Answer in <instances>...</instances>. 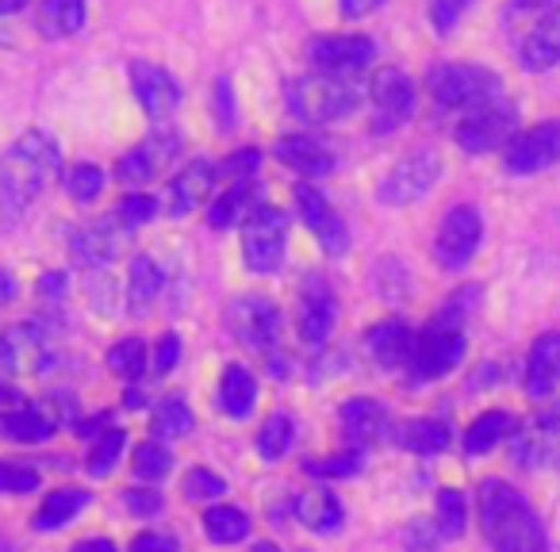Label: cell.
Returning a JSON list of instances; mask_svg holds the SVG:
<instances>
[{
    "label": "cell",
    "instance_id": "cell-36",
    "mask_svg": "<svg viewBox=\"0 0 560 552\" xmlns=\"http://www.w3.org/2000/svg\"><path fill=\"white\" fill-rule=\"evenodd\" d=\"M192 411H188V403L180 396H170L162 399V403L154 407V419H150V430H154V437H185L188 430H192Z\"/></svg>",
    "mask_w": 560,
    "mask_h": 552
},
{
    "label": "cell",
    "instance_id": "cell-40",
    "mask_svg": "<svg viewBox=\"0 0 560 552\" xmlns=\"http://www.w3.org/2000/svg\"><path fill=\"white\" fill-rule=\"evenodd\" d=\"M170 468H173V457H170V449H165V445L142 442L139 449H135V475H139V480L158 483V480H165V475H170Z\"/></svg>",
    "mask_w": 560,
    "mask_h": 552
},
{
    "label": "cell",
    "instance_id": "cell-28",
    "mask_svg": "<svg viewBox=\"0 0 560 552\" xmlns=\"http://www.w3.org/2000/svg\"><path fill=\"white\" fill-rule=\"evenodd\" d=\"M296 518L304 521L312 533L327 537V533H338V529H342L346 510H342V503H338L335 491H307V495L296 503Z\"/></svg>",
    "mask_w": 560,
    "mask_h": 552
},
{
    "label": "cell",
    "instance_id": "cell-25",
    "mask_svg": "<svg viewBox=\"0 0 560 552\" xmlns=\"http://www.w3.org/2000/svg\"><path fill=\"white\" fill-rule=\"evenodd\" d=\"M560 384V334H545L534 342L526 361V391L534 399L552 396Z\"/></svg>",
    "mask_w": 560,
    "mask_h": 552
},
{
    "label": "cell",
    "instance_id": "cell-10",
    "mask_svg": "<svg viewBox=\"0 0 560 552\" xmlns=\"http://www.w3.org/2000/svg\"><path fill=\"white\" fill-rule=\"evenodd\" d=\"M226 330L234 342L249 345V350H277L280 342V312L272 300L265 296H242L226 307Z\"/></svg>",
    "mask_w": 560,
    "mask_h": 552
},
{
    "label": "cell",
    "instance_id": "cell-49",
    "mask_svg": "<svg viewBox=\"0 0 560 552\" xmlns=\"http://www.w3.org/2000/svg\"><path fill=\"white\" fill-rule=\"evenodd\" d=\"M177 357H180V338L162 334V342H158V350H154V376H170Z\"/></svg>",
    "mask_w": 560,
    "mask_h": 552
},
{
    "label": "cell",
    "instance_id": "cell-57",
    "mask_svg": "<svg viewBox=\"0 0 560 552\" xmlns=\"http://www.w3.org/2000/svg\"><path fill=\"white\" fill-rule=\"evenodd\" d=\"M9 300H16V281H12L9 272L0 269V304H9Z\"/></svg>",
    "mask_w": 560,
    "mask_h": 552
},
{
    "label": "cell",
    "instance_id": "cell-17",
    "mask_svg": "<svg viewBox=\"0 0 560 552\" xmlns=\"http://www.w3.org/2000/svg\"><path fill=\"white\" fill-rule=\"evenodd\" d=\"M369 96L381 127H399L415 111V85L404 70H381L369 85Z\"/></svg>",
    "mask_w": 560,
    "mask_h": 552
},
{
    "label": "cell",
    "instance_id": "cell-8",
    "mask_svg": "<svg viewBox=\"0 0 560 552\" xmlns=\"http://www.w3.org/2000/svg\"><path fill=\"white\" fill-rule=\"evenodd\" d=\"M442 177V162H438L434 150H415L411 157L396 162L381 180V203L388 208H407V203L422 200L430 188Z\"/></svg>",
    "mask_w": 560,
    "mask_h": 552
},
{
    "label": "cell",
    "instance_id": "cell-24",
    "mask_svg": "<svg viewBox=\"0 0 560 552\" xmlns=\"http://www.w3.org/2000/svg\"><path fill=\"white\" fill-rule=\"evenodd\" d=\"M277 157L289 169H296L300 177H327L335 169V154L323 139L315 134H289V139L277 142Z\"/></svg>",
    "mask_w": 560,
    "mask_h": 552
},
{
    "label": "cell",
    "instance_id": "cell-12",
    "mask_svg": "<svg viewBox=\"0 0 560 552\" xmlns=\"http://www.w3.org/2000/svg\"><path fill=\"white\" fill-rule=\"evenodd\" d=\"M335 319H338V300L330 292V284L315 272V277L304 281V289H300V315H296L300 342L319 350L330 338V330H335Z\"/></svg>",
    "mask_w": 560,
    "mask_h": 552
},
{
    "label": "cell",
    "instance_id": "cell-9",
    "mask_svg": "<svg viewBox=\"0 0 560 552\" xmlns=\"http://www.w3.org/2000/svg\"><path fill=\"white\" fill-rule=\"evenodd\" d=\"M480 238H483V219L472 203H460L453 208L450 215L442 219L438 226V242H434V257L442 269H465L468 261L476 257L480 249Z\"/></svg>",
    "mask_w": 560,
    "mask_h": 552
},
{
    "label": "cell",
    "instance_id": "cell-32",
    "mask_svg": "<svg viewBox=\"0 0 560 552\" xmlns=\"http://www.w3.org/2000/svg\"><path fill=\"white\" fill-rule=\"evenodd\" d=\"M158 292H162V269L150 257H135L131 277H127V307H131V315H147L154 307Z\"/></svg>",
    "mask_w": 560,
    "mask_h": 552
},
{
    "label": "cell",
    "instance_id": "cell-58",
    "mask_svg": "<svg viewBox=\"0 0 560 552\" xmlns=\"http://www.w3.org/2000/svg\"><path fill=\"white\" fill-rule=\"evenodd\" d=\"M20 9H27V0H0V16H16Z\"/></svg>",
    "mask_w": 560,
    "mask_h": 552
},
{
    "label": "cell",
    "instance_id": "cell-54",
    "mask_svg": "<svg viewBox=\"0 0 560 552\" xmlns=\"http://www.w3.org/2000/svg\"><path fill=\"white\" fill-rule=\"evenodd\" d=\"M342 4V16L346 20H361V16H369V12H376L384 4V0H338Z\"/></svg>",
    "mask_w": 560,
    "mask_h": 552
},
{
    "label": "cell",
    "instance_id": "cell-16",
    "mask_svg": "<svg viewBox=\"0 0 560 552\" xmlns=\"http://www.w3.org/2000/svg\"><path fill=\"white\" fill-rule=\"evenodd\" d=\"M131 89L139 96L142 111L154 119H165L170 111L180 108V85L162 70V66H150V62H135L131 66Z\"/></svg>",
    "mask_w": 560,
    "mask_h": 552
},
{
    "label": "cell",
    "instance_id": "cell-34",
    "mask_svg": "<svg viewBox=\"0 0 560 552\" xmlns=\"http://www.w3.org/2000/svg\"><path fill=\"white\" fill-rule=\"evenodd\" d=\"M514 434V419L506 411H488L480 414V419L468 426L465 434V449L472 453V457H480V453H491L503 437Z\"/></svg>",
    "mask_w": 560,
    "mask_h": 552
},
{
    "label": "cell",
    "instance_id": "cell-53",
    "mask_svg": "<svg viewBox=\"0 0 560 552\" xmlns=\"http://www.w3.org/2000/svg\"><path fill=\"white\" fill-rule=\"evenodd\" d=\"M24 407H32L24 396H20L16 388H9V384H0V419H9V414L24 411Z\"/></svg>",
    "mask_w": 560,
    "mask_h": 552
},
{
    "label": "cell",
    "instance_id": "cell-33",
    "mask_svg": "<svg viewBox=\"0 0 560 552\" xmlns=\"http://www.w3.org/2000/svg\"><path fill=\"white\" fill-rule=\"evenodd\" d=\"M89 506V491L81 488H62V491H50L47 503L39 506L35 514V529H62L73 514H81Z\"/></svg>",
    "mask_w": 560,
    "mask_h": 552
},
{
    "label": "cell",
    "instance_id": "cell-37",
    "mask_svg": "<svg viewBox=\"0 0 560 552\" xmlns=\"http://www.w3.org/2000/svg\"><path fill=\"white\" fill-rule=\"evenodd\" d=\"M292 437H296V430H292L289 414H269L265 426H261V434H257V453L272 465V460H280L284 453H289Z\"/></svg>",
    "mask_w": 560,
    "mask_h": 552
},
{
    "label": "cell",
    "instance_id": "cell-30",
    "mask_svg": "<svg viewBox=\"0 0 560 552\" xmlns=\"http://www.w3.org/2000/svg\"><path fill=\"white\" fill-rule=\"evenodd\" d=\"M254 403H257L254 376L242 365H226L223 380H219V407H223V414H231V419H249Z\"/></svg>",
    "mask_w": 560,
    "mask_h": 552
},
{
    "label": "cell",
    "instance_id": "cell-3",
    "mask_svg": "<svg viewBox=\"0 0 560 552\" xmlns=\"http://www.w3.org/2000/svg\"><path fill=\"white\" fill-rule=\"evenodd\" d=\"M427 89L442 108L453 111H480L488 104L503 101V81L491 70H483V66H465V62L430 70Z\"/></svg>",
    "mask_w": 560,
    "mask_h": 552
},
{
    "label": "cell",
    "instance_id": "cell-19",
    "mask_svg": "<svg viewBox=\"0 0 560 552\" xmlns=\"http://www.w3.org/2000/svg\"><path fill=\"white\" fill-rule=\"evenodd\" d=\"M211 185H215V165H208V162L185 165V169L170 180V188H165V211H170L173 219L188 215V211H196L208 200Z\"/></svg>",
    "mask_w": 560,
    "mask_h": 552
},
{
    "label": "cell",
    "instance_id": "cell-20",
    "mask_svg": "<svg viewBox=\"0 0 560 552\" xmlns=\"http://www.w3.org/2000/svg\"><path fill=\"white\" fill-rule=\"evenodd\" d=\"M342 430L353 449H369V445L384 442L392 434V419L384 411V403H376V399H350L342 407Z\"/></svg>",
    "mask_w": 560,
    "mask_h": 552
},
{
    "label": "cell",
    "instance_id": "cell-14",
    "mask_svg": "<svg viewBox=\"0 0 560 552\" xmlns=\"http://www.w3.org/2000/svg\"><path fill=\"white\" fill-rule=\"evenodd\" d=\"M557 162H560V119H549V124L518 134L506 146V169L511 173H541Z\"/></svg>",
    "mask_w": 560,
    "mask_h": 552
},
{
    "label": "cell",
    "instance_id": "cell-47",
    "mask_svg": "<svg viewBox=\"0 0 560 552\" xmlns=\"http://www.w3.org/2000/svg\"><path fill=\"white\" fill-rule=\"evenodd\" d=\"M468 0H430V24L438 35H450L457 27V20L465 16Z\"/></svg>",
    "mask_w": 560,
    "mask_h": 552
},
{
    "label": "cell",
    "instance_id": "cell-41",
    "mask_svg": "<svg viewBox=\"0 0 560 552\" xmlns=\"http://www.w3.org/2000/svg\"><path fill=\"white\" fill-rule=\"evenodd\" d=\"M465 521H468L465 495L445 488L442 495H438V529H442V537H460L465 533Z\"/></svg>",
    "mask_w": 560,
    "mask_h": 552
},
{
    "label": "cell",
    "instance_id": "cell-29",
    "mask_svg": "<svg viewBox=\"0 0 560 552\" xmlns=\"http://www.w3.org/2000/svg\"><path fill=\"white\" fill-rule=\"evenodd\" d=\"M55 430H58V419L35 403L24 407V411H16V414H9V419H0V437H9V442H20V445L47 442Z\"/></svg>",
    "mask_w": 560,
    "mask_h": 552
},
{
    "label": "cell",
    "instance_id": "cell-22",
    "mask_svg": "<svg viewBox=\"0 0 560 552\" xmlns=\"http://www.w3.org/2000/svg\"><path fill=\"white\" fill-rule=\"evenodd\" d=\"M522 66L529 73H545L552 66H560V4L549 9L534 27L529 35L522 39Z\"/></svg>",
    "mask_w": 560,
    "mask_h": 552
},
{
    "label": "cell",
    "instance_id": "cell-46",
    "mask_svg": "<svg viewBox=\"0 0 560 552\" xmlns=\"http://www.w3.org/2000/svg\"><path fill=\"white\" fill-rule=\"evenodd\" d=\"M307 472L323 475V480H342V475H358L361 457L358 453H342V457H327V460H307Z\"/></svg>",
    "mask_w": 560,
    "mask_h": 552
},
{
    "label": "cell",
    "instance_id": "cell-51",
    "mask_svg": "<svg viewBox=\"0 0 560 552\" xmlns=\"http://www.w3.org/2000/svg\"><path fill=\"white\" fill-rule=\"evenodd\" d=\"M131 552H177V541L165 533H139L131 541Z\"/></svg>",
    "mask_w": 560,
    "mask_h": 552
},
{
    "label": "cell",
    "instance_id": "cell-15",
    "mask_svg": "<svg viewBox=\"0 0 560 552\" xmlns=\"http://www.w3.org/2000/svg\"><path fill=\"white\" fill-rule=\"evenodd\" d=\"M50 361L47 338L32 322H16L0 334V368L4 373H43Z\"/></svg>",
    "mask_w": 560,
    "mask_h": 552
},
{
    "label": "cell",
    "instance_id": "cell-23",
    "mask_svg": "<svg viewBox=\"0 0 560 552\" xmlns=\"http://www.w3.org/2000/svg\"><path fill=\"white\" fill-rule=\"evenodd\" d=\"M365 345H369V353H373L376 365H384V368H392V373H396V368L411 365L415 334H411V327H407V322L388 319V322H376V327L369 330Z\"/></svg>",
    "mask_w": 560,
    "mask_h": 552
},
{
    "label": "cell",
    "instance_id": "cell-13",
    "mask_svg": "<svg viewBox=\"0 0 560 552\" xmlns=\"http://www.w3.org/2000/svg\"><path fill=\"white\" fill-rule=\"evenodd\" d=\"M296 208L304 215V226L315 234V242L323 246V254L330 257H342L350 249V231L346 223L338 219V211L323 200V192L315 185H296Z\"/></svg>",
    "mask_w": 560,
    "mask_h": 552
},
{
    "label": "cell",
    "instance_id": "cell-4",
    "mask_svg": "<svg viewBox=\"0 0 560 552\" xmlns=\"http://www.w3.org/2000/svg\"><path fill=\"white\" fill-rule=\"evenodd\" d=\"M358 104H361L358 81L312 73V78H296L289 85V108L304 124H335V119L350 116Z\"/></svg>",
    "mask_w": 560,
    "mask_h": 552
},
{
    "label": "cell",
    "instance_id": "cell-39",
    "mask_svg": "<svg viewBox=\"0 0 560 552\" xmlns=\"http://www.w3.org/2000/svg\"><path fill=\"white\" fill-rule=\"evenodd\" d=\"M108 368L124 380H139L147 373V345L139 338H124L119 345H112L108 353Z\"/></svg>",
    "mask_w": 560,
    "mask_h": 552
},
{
    "label": "cell",
    "instance_id": "cell-59",
    "mask_svg": "<svg viewBox=\"0 0 560 552\" xmlns=\"http://www.w3.org/2000/svg\"><path fill=\"white\" fill-rule=\"evenodd\" d=\"M254 552H280L277 544H254Z\"/></svg>",
    "mask_w": 560,
    "mask_h": 552
},
{
    "label": "cell",
    "instance_id": "cell-5",
    "mask_svg": "<svg viewBox=\"0 0 560 552\" xmlns=\"http://www.w3.org/2000/svg\"><path fill=\"white\" fill-rule=\"evenodd\" d=\"M284 246H289V215L261 203L242 223V261L254 272H272L284 261Z\"/></svg>",
    "mask_w": 560,
    "mask_h": 552
},
{
    "label": "cell",
    "instance_id": "cell-26",
    "mask_svg": "<svg viewBox=\"0 0 560 552\" xmlns=\"http://www.w3.org/2000/svg\"><path fill=\"white\" fill-rule=\"evenodd\" d=\"M257 208H261V203H257V185H254V180H231V188H226V192L211 203L208 223L215 226V231H226V226H234V223H246Z\"/></svg>",
    "mask_w": 560,
    "mask_h": 552
},
{
    "label": "cell",
    "instance_id": "cell-38",
    "mask_svg": "<svg viewBox=\"0 0 560 552\" xmlns=\"http://www.w3.org/2000/svg\"><path fill=\"white\" fill-rule=\"evenodd\" d=\"M162 162H165V157L158 154L154 146H139V150H131V154L119 157L116 177L124 180V185H150V177H154Z\"/></svg>",
    "mask_w": 560,
    "mask_h": 552
},
{
    "label": "cell",
    "instance_id": "cell-11",
    "mask_svg": "<svg viewBox=\"0 0 560 552\" xmlns=\"http://www.w3.org/2000/svg\"><path fill=\"white\" fill-rule=\"evenodd\" d=\"M376 47L365 35H327V39H312L307 43V58L319 73L327 78H342L353 81L369 62H373Z\"/></svg>",
    "mask_w": 560,
    "mask_h": 552
},
{
    "label": "cell",
    "instance_id": "cell-1",
    "mask_svg": "<svg viewBox=\"0 0 560 552\" xmlns=\"http://www.w3.org/2000/svg\"><path fill=\"white\" fill-rule=\"evenodd\" d=\"M62 169V150L50 134L27 131L0 157V234L12 231L27 203L39 200Z\"/></svg>",
    "mask_w": 560,
    "mask_h": 552
},
{
    "label": "cell",
    "instance_id": "cell-6",
    "mask_svg": "<svg viewBox=\"0 0 560 552\" xmlns=\"http://www.w3.org/2000/svg\"><path fill=\"white\" fill-rule=\"evenodd\" d=\"M465 357V330L457 322L434 319L422 334H415L411 353V376L415 380H438V376L453 373Z\"/></svg>",
    "mask_w": 560,
    "mask_h": 552
},
{
    "label": "cell",
    "instance_id": "cell-56",
    "mask_svg": "<svg viewBox=\"0 0 560 552\" xmlns=\"http://www.w3.org/2000/svg\"><path fill=\"white\" fill-rule=\"evenodd\" d=\"M73 552H116V544L104 541V537H93V541H81Z\"/></svg>",
    "mask_w": 560,
    "mask_h": 552
},
{
    "label": "cell",
    "instance_id": "cell-35",
    "mask_svg": "<svg viewBox=\"0 0 560 552\" xmlns=\"http://www.w3.org/2000/svg\"><path fill=\"white\" fill-rule=\"evenodd\" d=\"M203 533H208L215 544L242 541V537L249 533L246 510H238V506H211V510L203 514Z\"/></svg>",
    "mask_w": 560,
    "mask_h": 552
},
{
    "label": "cell",
    "instance_id": "cell-45",
    "mask_svg": "<svg viewBox=\"0 0 560 552\" xmlns=\"http://www.w3.org/2000/svg\"><path fill=\"white\" fill-rule=\"evenodd\" d=\"M226 491L223 475L208 472V468H192V472L185 475V495L192 498V503H211V498H219Z\"/></svg>",
    "mask_w": 560,
    "mask_h": 552
},
{
    "label": "cell",
    "instance_id": "cell-21",
    "mask_svg": "<svg viewBox=\"0 0 560 552\" xmlns=\"http://www.w3.org/2000/svg\"><path fill=\"white\" fill-rule=\"evenodd\" d=\"M514 457L526 468L549 465V460H560V414H545L534 426L514 430Z\"/></svg>",
    "mask_w": 560,
    "mask_h": 552
},
{
    "label": "cell",
    "instance_id": "cell-42",
    "mask_svg": "<svg viewBox=\"0 0 560 552\" xmlns=\"http://www.w3.org/2000/svg\"><path fill=\"white\" fill-rule=\"evenodd\" d=\"M124 445H127V434L119 426L108 430V434H101V442H96L93 453H89L85 468L93 475H108L112 468H116V460H119V453H124Z\"/></svg>",
    "mask_w": 560,
    "mask_h": 552
},
{
    "label": "cell",
    "instance_id": "cell-2",
    "mask_svg": "<svg viewBox=\"0 0 560 552\" xmlns=\"http://www.w3.org/2000/svg\"><path fill=\"white\" fill-rule=\"evenodd\" d=\"M480 529L495 552H549L541 518L503 480L480 483Z\"/></svg>",
    "mask_w": 560,
    "mask_h": 552
},
{
    "label": "cell",
    "instance_id": "cell-7",
    "mask_svg": "<svg viewBox=\"0 0 560 552\" xmlns=\"http://www.w3.org/2000/svg\"><path fill=\"white\" fill-rule=\"evenodd\" d=\"M514 131H518V111L506 101L488 104L480 111H468L457 124L453 139L465 154H491V150H503L514 142Z\"/></svg>",
    "mask_w": 560,
    "mask_h": 552
},
{
    "label": "cell",
    "instance_id": "cell-55",
    "mask_svg": "<svg viewBox=\"0 0 560 552\" xmlns=\"http://www.w3.org/2000/svg\"><path fill=\"white\" fill-rule=\"evenodd\" d=\"M560 0H511V12L518 16V12H534V9H557Z\"/></svg>",
    "mask_w": 560,
    "mask_h": 552
},
{
    "label": "cell",
    "instance_id": "cell-27",
    "mask_svg": "<svg viewBox=\"0 0 560 552\" xmlns=\"http://www.w3.org/2000/svg\"><path fill=\"white\" fill-rule=\"evenodd\" d=\"M35 20L47 39H70L85 27V0H39Z\"/></svg>",
    "mask_w": 560,
    "mask_h": 552
},
{
    "label": "cell",
    "instance_id": "cell-48",
    "mask_svg": "<svg viewBox=\"0 0 560 552\" xmlns=\"http://www.w3.org/2000/svg\"><path fill=\"white\" fill-rule=\"evenodd\" d=\"M154 211H158V203L150 200V196H127V200H119L116 215L135 231L139 223H150V219H154Z\"/></svg>",
    "mask_w": 560,
    "mask_h": 552
},
{
    "label": "cell",
    "instance_id": "cell-44",
    "mask_svg": "<svg viewBox=\"0 0 560 552\" xmlns=\"http://www.w3.org/2000/svg\"><path fill=\"white\" fill-rule=\"evenodd\" d=\"M39 488V472L32 465H16V460H0V491L4 495H27Z\"/></svg>",
    "mask_w": 560,
    "mask_h": 552
},
{
    "label": "cell",
    "instance_id": "cell-43",
    "mask_svg": "<svg viewBox=\"0 0 560 552\" xmlns=\"http://www.w3.org/2000/svg\"><path fill=\"white\" fill-rule=\"evenodd\" d=\"M66 192L78 203H93L104 192V173L96 165H73L70 177H66Z\"/></svg>",
    "mask_w": 560,
    "mask_h": 552
},
{
    "label": "cell",
    "instance_id": "cell-50",
    "mask_svg": "<svg viewBox=\"0 0 560 552\" xmlns=\"http://www.w3.org/2000/svg\"><path fill=\"white\" fill-rule=\"evenodd\" d=\"M127 506H131L135 514H158L162 510V495L150 488H131L127 491Z\"/></svg>",
    "mask_w": 560,
    "mask_h": 552
},
{
    "label": "cell",
    "instance_id": "cell-18",
    "mask_svg": "<svg viewBox=\"0 0 560 552\" xmlns=\"http://www.w3.org/2000/svg\"><path fill=\"white\" fill-rule=\"evenodd\" d=\"M127 234H131V226L112 211L108 219L85 226V231L73 238V254H78V261L89 265V269H101V265H108L112 257L119 254V246H124Z\"/></svg>",
    "mask_w": 560,
    "mask_h": 552
},
{
    "label": "cell",
    "instance_id": "cell-31",
    "mask_svg": "<svg viewBox=\"0 0 560 552\" xmlns=\"http://www.w3.org/2000/svg\"><path fill=\"white\" fill-rule=\"evenodd\" d=\"M392 434H396V442L404 449L419 453V457H434V453L450 449V426L438 419H411L399 430H392Z\"/></svg>",
    "mask_w": 560,
    "mask_h": 552
},
{
    "label": "cell",
    "instance_id": "cell-52",
    "mask_svg": "<svg viewBox=\"0 0 560 552\" xmlns=\"http://www.w3.org/2000/svg\"><path fill=\"white\" fill-rule=\"evenodd\" d=\"M438 537H442V529H438V521H415L411 529V549L419 552H430L438 544Z\"/></svg>",
    "mask_w": 560,
    "mask_h": 552
}]
</instances>
